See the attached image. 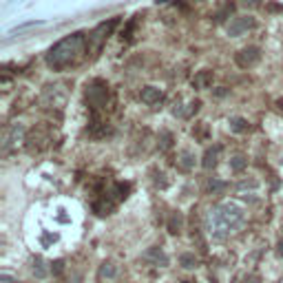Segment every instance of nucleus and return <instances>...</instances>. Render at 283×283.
<instances>
[{
  "mask_svg": "<svg viewBox=\"0 0 283 283\" xmlns=\"http://www.w3.org/2000/svg\"><path fill=\"white\" fill-rule=\"evenodd\" d=\"M60 84H49V87H45V93H42V102L45 104H51V106H62L64 104V100L67 98H58V93L62 95L64 91H60Z\"/></svg>",
  "mask_w": 283,
  "mask_h": 283,
  "instance_id": "9",
  "label": "nucleus"
},
{
  "mask_svg": "<svg viewBox=\"0 0 283 283\" xmlns=\"http://www.w3.org/2000/svg\"><path fill=\"white\" fill-rule=\"evenodd\" d=\"M281 164H283V157H281Z\"/></svg>",
  "mask_w": 283,
  "mask_h": 283,
  "instance_id": "27",
  "label": "nucleus"
},
{
  "mask_svg": "<svg viewBox=\"0 0 283 283\" xmlns=\"http://www.w3.org/2000/svg\"><path fill=\"white\" fill-rule=\"evenodd\" d=\"M33 274L38 276V279H45V276L49 274V270H47L45 261H42L40 257H35V261H33Z\"/></svg>",
  "mask_w": 283,
  "mask_h": 283,
  "instance_id": "16",
  "label": "nucleus"
},
{
  "mask_svg": "<svg viewBox=\"0 0 283 283\" xmlns=\"http://www.w3.org/2000/svg\"><path fill=\"white\" fill-rule=\"evenodd\" d=\"M208 188H210V192H213V195H217V192H221V190L226 188V184L213 177V179H210V182H208Z\"/></svg>",
  "mask_w": 283,
  "mask_h": 283,
  "instance_id": "20",
  "label": "nucleus"
},
{
  "mask_svg": "<svg viewBox=\"0 0 283 283\" xmlns=\"http://www.w3.org/2000/svg\"><path fill=\"white\" fill-rule=\"evenodd\" d=\"M22 137H25V126L22 124L9 126V129L5 131V137H3V150L5 153H9L11 148H16L18 144L22 142Z\"/></svg>",
  "mask_w": 283,
  "mask_h": 283,
  "instance_id": "7",
  "label": "nucleus"
},
{
  "mask_svg": "<svg viewBox=\"0 0 283 283\" xmlns=\"http://www.w3.org/2000/svg\"><path fill=\"white\" fill-rule=\"evenodd\" d=\"M244 166H246V157H241V155L232 157V161H230V168H232V171H241Z\"/></svg>",
  "mask_w": 283,
  "mask_h": 283,
  "instance_id": "21",
  "label": "nucleus"
},
{
  "mask_svg": "<svg viewBox=\"0 0 283 283\" xmlns=\"http://www.w3.org/2000/svg\"><path fill=\"white\" fill-rule=\"evenodd\" d=\"M219 153H221V146L208 148V150H206V155H204V161H201L204 168H208V171H210V168H213V166L217 164V157H219Z\"/></svg>",
  "mask_w": 283,
  "mask_h": 283,
  "instance_id": "14",
  "label": "nucleus"
},
{
  "mask_svg": "<svg viewBox=\"0 0 283 283\" xmlns=\"http://www.w3.org/2000/svg\"><path fill=\"white\" fill-rule=\"evenodd\" d=\"M276 106H279V111H283V100H279V102H276Z\"/></svg>",
  "mask_w": 283,
  "mask_h": 283,
  "instance_id": "26",
  "label": "nucleus"
},
{
  "mask_svg": "<svg viewBox=\"0 0 283 283\" xmlns=\"http://www.w3.org/2000/svg\"><path fill=\"white\" fill-rule=\"evenodd\" d=\"M250 29H255V18H250V16H234L228 22V35L230 38H239V35L248 33Z\"/></svg>",
  "mask_w": 283,
  "mask_h": 283,
  "instance_id": "6",
  "label": "nucleus"
},
{
  "mask_svg": "<svg viewBox=\"0 0 283 283\" xmlns=\"http://www.w3.org/2000/svg\"><path fill=\"white\" fill-rule=\"evenodd\" d=\"M177 168H182V171H186V173L195 168V155H192V150H188V148L179 150V155H177Z\"/></svg>",
  "mask_w": 283,
  "mask_h": 283,
  "instance_id": "11",
  "label": "nucleus"
},
{
  "mask_svg": "<svg viewBox=\"0 0 283 283\" xmlns=\"http://www.w3.org/2000/svg\"><path fill=\"white\" fill-rule=\"evenodd\" d=\"M142 261L144 263H148V266H159V268H164L168 266V255L161 248H157V246H153V248H148L146 252L142 255Z\"/></svg>",
  "mask_w": 283,
  "mask_h": 283,
  "instance_id": "8",
  "label": "nucleus"
},
{
  "mask_svg": "<svg viewBox=\"0 0 283 283\" xmlns=\"http://www.w3.org/2000/svg\"><path fill=\"white\" fill-rule=\"evenodd\" d=\"M157 146H159V150H168L173 146V135L168 133V131H161L159 133V142H157Z\"/></svg>",
  "mask_w": 283,
  "mask_h": 283,
  "instance_id": "18",
  "label": "nucleus"
},
{
  "mask_svg": "<svg viewBox=\"0 0 283 283\" xmlns=\"http://www.w3.org/2000/svg\"><path fill=\"white\" fill-rule=\"evenodd\" d=\"M259 60H261V49L255 45L244 47V49L237 51V56H234V62H237L239 69H252Z\"/></svg>",
  "mask_w": 283,
  "mask_h": 283,
  "instance_id": "5",
  "label": "nucleus"
},
{
  "mask_svg": "<svg viewBox=\"0 0 283 283\" xmlns=\"http://www.w3.org/2000/svg\"><path fill=\"white\" fill-rule=\"evenodd\" d=\"M117 22H119V18H113V20L102 22V25L95 27L93 31L89 33V40H87V51H89V49H100V47H102V42H104V40L108 38V33H111L113 29L117 27Z\"/></svg>",
  "mask_w": 283,
  "mask_h": 283,
  "instance_id": "4",
  "label": "nucleus"
},
{
  "mask_svg": "<svg viewBox=\"0 0 283 283\" xmlns=\"http://www.w3.org/2000/svg\"><path fill=\"white\" fill-rule=\"evenodd\" d=\"M230 129L237 131V133H241V131H248V122H246L244 117H232L230 119Z\"/></svg>",
  "mask_w": 283,
  "mask_h": 283,
  "instance_id": "19",
  "label": "nucleus"
},
{
  "mask_svg": "<svg viewBox=\"0 0 283 283\" xmlns=\"http://www.w3.org/2000/svg\"><path fill=\"white\" fill-rule=\"evenodd\" d=\"M3 281L5 283H14V279H9V276H3Z\"/></svg>",
  "mask_w": 283,
  "mask_h": 283,
  "instance_id": "25",
  "label": "nucleus"
},
{
  "mask_svg": "<svg viewBox=\"0 0 283 283\" xmlns=\"http://www.w3.org/2000/svg\"><path fill=\"white\" fill-rule=\"evenodd\" d=\"M184 228V217L182 213H171V217H168V232L171 234H179Z\"/></svg>",
  "mask_w": 283,
  "mask_h": 283,
  "instance_id": "13",
  "label": "nucleus"
},
{
  "mask_svg": "<svg viewBox=\"0 0 283 283\" xmlns=\"http://www.w3.org/2000/svg\"><path fill=\"white\" fill-rule=\"evenodd\" d=\"M87 51V38L84 33H71L67 38L58 40L47 53V64L53 71H64L77 62V58Z\"/></svg>",
  "mask_w": 283,
  "mask_h": 283,
  "instance_id": "2",
  "label": "nucleus"
},
{
  "mask_svg": "<svg viewBox=\"0 0 283 283\" xmlns=\"http://www.w3.org/2000/svg\"><path fill=\"white\" fill-rule=\"evenodd\" d=\"M51 272L53 274H62L64 272V261H62V259H58L56 263H51Z\"/></svg>",
  "mask_w": 283,
  "mask_h": 283,
  "instance_id": "22",
  "label": "nucleus"
},
{
  "mask_svg": "<svg viewBox=\"0 0 283 283\" xmlns=\"http://www.w3.org/2000/svg\"><path fill=\"white\" fill-rule=\"evenodd\" d=\"M213 84V71H199L192 77V87L195 89H208Z\"/></svg>",
  "mask_w": 283,
  "mask_h": 283,
  "instance_id": "12",
  "label": "nucleus"
},
{
  "mask_svg": "<svg viewBox=\"0 0 283 283\" xmlns=\"http://www.w3.org/2000/svg\"><path fill=\"white\" fill-rule=\"evenodd\" d=\"M87 102H89V106H91V111L104 108L108 102V84L104 80H93L87 87Z\"/></svg>",
  "mask_w": 283,
  "mask_h": 283,
  "instance_id": "3",
  "label": "nucleus"
},
{
  "mask_svg": "<svg viewBox=\"0 0 283 283\" xmlns=\"http://www.w3.org/2000/svg\"><path fill=\"white\" fill-rule=\"evenodd\" d=\"M244 283H261V279L257 274H248V276H244Z\"/></svg>",
  "mask_w": 283,
  "mask_h": 283,
  "instance_id": "23",
  "label": "nucleus"
},
{
  "mask_svg": "<svg viewBox=\"0 0 283 283\" xmlns=\"http://www.w3.org/2000/svg\"><path fill=\"white\" fill-rule=\"evenodd\" d=\"M246 221V213L239 204L234 201H221L215 208L208 210L206 215V230L210 237L221 241V239L230 237L232 232H237Z\"/></svg>",
  "mask_w": 283,
  "mask_h": 283,
  "instance_id": "1",
  "label": "nucleus"
},
{
  "mask_svg": "<svg viewBox=\"0 0 283 283\" xmlns=\"http://www.w3.org/2000/svg\"><path fill=\"white\" fill-rule=\"evenodd\" d=\"M140 98L144 104H148V106H157L161 100H164V93L159 91L157 87H144L142 89V93H140Z\"/></svg>",
  "mask_w": 283,
  "mask_h": 283,
  "instance_id": "10",
  "label": "nucleus"
},
{
  "mask_svg": "<svg viewBox=\"0 0 283 283\" xmlns=\"http://www.w3.org/2000/svg\"><path fill=\"white\" fill-rule=\"evenodd\" d=\"M179 263H182V268L190 270V268H195V266H197V257L192 255V252H184V255L179 257Z\"/></svg>",
  "mask_w": 283,
  "mask_h": 283,
  "instance_id": "17",
  "label": "nucleus"
},
{
  "mask_svg": "<svg viewBox=\"0 0 283 283\" xmlns=\"http://www.w3.org/2000/svg\"><path fill=\"white\" fill-rule=\"evenodd\" d=\"M98 276H100V279H115V276H117V268H115V263L104 261V263L100 266Z\"/></svg>",
  "mask_w": 283,
  "mask_h": 283,
  "instance_id": "15",
  "label": "nucleus"
},
{
  "mask_svg": "<svg viewBox=\"0 0 283 283\" xmlns=\"http://www.w3.org/2000/svg\"><path fill=\"white\" fill-rule=\"evenodd\" d=\"M246 186H248V182H241V184H239V188H246ZM250 186H252V188H255V186H257V182H255V179H252V182H250Z\"/></svg>",
  "mask_w": 283,
  "mask_h": 283,
  "instance_id": "24",
  "label": "nucleus"
}]
</instances>
